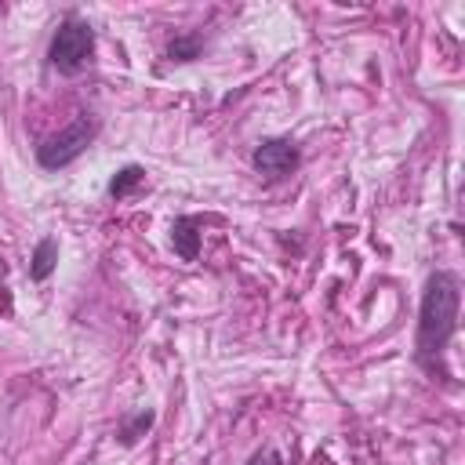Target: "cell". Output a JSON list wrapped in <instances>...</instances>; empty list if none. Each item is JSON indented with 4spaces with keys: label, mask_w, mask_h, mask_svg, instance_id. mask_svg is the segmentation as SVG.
I'll list each match as a JSON object with an SVG mask.
<instances>
[{
    "label": "cell",
    "mask_w": 465,
    "mask_h": 465,
    "mask_svg": "<svg viewBox=\"0 0 465 465\" xmlns=\"http://www.w3.org/2000/svg\"><path fill=\"white\" fill-rule=\"evenodd\" d=\"M458 305H461V280L450 269H436L425 280L421 309H418V360L436 374L443 349L458 331Z\"/></svg>",
    "instance_id": "6da1fadb"
},
{
    "label": "cell",
    "mask_w": 465,
    "mask_h": 465,
    "mask_svg": "<svg viewBox=\"0 0 465 465\" xmlns=\"http://www.w3.org/2000/svg\"><path fill=\"white\" fill-rule=\"evenodd\" d=\"M91 51H94V33L84 18H65L54 36H51V47H47V58L51 65L62 73V76H76L87 62H91Z\"/></svg>",
    "instance_id": "7a4b0ae2"
},
{
    "label": "cell",
    "mask_w": 465,
    "mask_h": 465,
    "mask_svg": "<svg viewBox=\"0 0 465 465\" xmlns=\"http://www.w3.org/2000/svg\"><path fill=\"white\" fill-rule=\"evenodd\" d=\"M94 120L91 116H76L69 127H62L58 134H51L40 149H36V163L40 167H47V171H58V167H69L87 145H91V138H94Z\"/></svg>",
    "instance_id": "3957f363"
},
{
    "label": "cell",
    "mask_w": 465,
    "mask_h": 465,
    "mask_svg": "<svg viewBox=\"0 0 465 465\" xmlns=\"http://www.w3.org/2000/svg\"><path fill=\"white\" fill-rule=\"evenodd\" d=\"M298 145L291 138H265L258 149H254V167L258 174H269V178H283L298 167Z\"/></svg>",
    "instance_id": "277c9868"
},
{
    "label": "cell",
    "mask_w": 465,
    "mask_h": 465,
    "mask_svg": "<svg viewBox=\"0 0 465 465\" xmlns=\"http://www.w3.org/2000/svg\"><path fill=\"white\" fill-rule=\"evenodd\" d=\"M171 243H174V254H178L182 262H193V258L200 254V225H196V218H189V214L174 218V225H171Z\"/></svg>",
    "instance_id": "5b68a950"
},
{
    "label": "cell",
    "mask_w": 465,
    "mask_h": 465,
    "mask_svg": "<svg viewBox=\"0 0 465 465\" xmlns=\"http://www.w3.org/2000/svg\"><path fill=\"white\" fill-rule=\"evenodd\" d=\"M54 265H58V240H54V236H44V240L33 247V258H29V276L40 283V280H47V276L54 272Z\"/></svg>",
    "instance_id": "8992f818"
},
{
    "label": "cell",
    "mask_w": 465,
    "mask_h": 465,
    "mask_svg": "<svg viewBox=\"0 0 465 465\" xmlns=\"http://www.w3.org/2000/svg\"><path fill=\"white\" fill-rule=\"evenodd\" d=\"M142 182H145V167L127 163V167H120V171L109 178V196H113V200H124V196H131Z\"/></svg>",
    "instance_id": "52a82bcc"
},
{
    "label": "cell",
    "mask_w": 465,
    "mask_h": 465,
    "mask_svg": "<svg viewBox=\"0 0 465 465\" xmlns=\"http://www.w3.org/2000/svg\"><path fill=\"white\" fill-rule=\"evenodd\" d=\"M200 47H203V36H200V33H185V36H174V40H171L167 54H171L174 62H193V58H200Z\"/></svg>",
    "instance_id": "ba28073f"
},
{
    "label": "cell",
    "mask_w": 465,
    "mask_h": 465,
    "mask_svg": "<svg viewBox=\"0 0 465 465\" xmlns=\"http://www.w3.org/2000/svg\"><path fill=\"white\" fill-rule=\"evenodd\" d=\"M149 425H153V411H138V414L120 429V440H124V443H134Z\"/></svg>",
    "instance_id": "9c48e42d"
},
{
    "label": "cell",
    "mask_w": 465,
    "mask_h": 465,
    "mask_svg": "<svg viewBox=\"0 0 465 465\" xmlns=\"http://www.w3.org/2000/svg\"><path fill=\"white\" fill-rule=\"evenodd\" d=\"M247 465H283V458H280L276 450H258V454H254Z\"/></svg>",
    "instance_id": "30bf717a"
},
{
    "label": "cell",
    "mask_w": 465,
    "mask_h": 465,
    "mask_svg": "<svg viewBox=\"0 0 465 465\" xmlns=\"http://www.w3.org/2000/svg\"><path fill=\"white\" fill-rule=\"evenodd\" d=\"M4 272H7V262H4V258H0V280H4Z\"/></svg>",
    "instance_id": "8fae6325"
}]
</instances>
